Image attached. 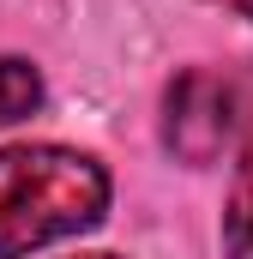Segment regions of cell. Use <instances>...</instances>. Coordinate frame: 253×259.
Here are the masks:
<instances>
[{
    "mask_svg": "<svg viewBox=\"0 0 253 259\" xmlns=\"http://www.w3.org/2000/svg\"><path fill=\"white\" fill-rule=\"evenodd\" d=\"M217 6H229V12H241V18H253V0H217Z\"/></svg>",
    "mask_w": 253,
    "mask_h": 259,
    "instance_id": "cell-5",
    "label": "cell"
},
{
    "mask_svg": "<svg viewBox=\"0 0 253 259\" xmlns=\"http://www.w3.org/2000/svg\"><path fill=\"white\" fill-rule=\"evenodd\" d=\"M223 259H253V151L235 163L229 205H223Z\"/></svg>",
    "mask_w": 253,
    "mask_h": 259,
    "instance_id": "cell-3",
    "label": "cell"
},
{
    "mask_svg": "<svg viewBox=\"0 0 253 259\" xmlns=\"http://www.w3.org/2000/svg\"><path fill=\"white\" fill-rule=\"evenodd\" d=\"M72 259H121V253H72Z\"/></svg>",
    "mask_w": 253,
    "mask_h": 259,
    "instance_id": "cell-6",
    "label": "cell"
},
{
    "mask_svg": "<svg viewBox=\"0 0 253 259\" xmlns=\"http://www.w3.org/2000/svg\"><path fill=\"white\" fill-rule=\"evenodd\" d=\"M43 109V72L30 61H0V127Z\"/></svg>",
    "mask_w": 253,
    "mask_h": 259,
    "instance_id": "cell-4",
    "label": "cell"
},
{
    "mask_svg": "<svg viewBox=\"0 0 253 259\" xmlns=\"http://www.w3.org/2000/svg\"><path fill=\"white\" fill-rule=\"evenodd\" d=\"M247 127V84L229 66H187L163 91V145L181 163H217Z\"/></svg>",
    "mask_w": 253,
    "mask_h": 259,
    "instance_id": "cell-2",
    "label": "cell"
},
{
    "mask_svg": "<svg viewBox=\"0 0 253 259\" xmlns=\"http://www.w3.org/2000/svg\"><path fill=\"white\" fill-rule=\"evenodd\" d=\"M109 175L97 157L66 145H12L0 151V259L49 247L103 223Z\"/></svg>",
    "mask_w": 253,
    "mask_h": 259,
    "instance_id": "cell-1",
    "label": "cell"
}]
</instances>
